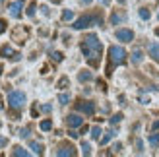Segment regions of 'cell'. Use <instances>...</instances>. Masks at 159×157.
Masks as SVG:
<instances>
[{
  "label": "cell",
  "mask_w": 159,
  "mask_h": 157,
  "mask_svg": "<svg viewBox=\"0 0 159 157\" xmlns=\"http://www.w3.org/2000/svg\"><path fill=\"white\" fill-rule=\"evenodd\" d=\"M82 52L85 60L89 62L93 68L99 66V60H101V52H103V45L99 41V37L95 33H87L84 39H82Z\"/></svg>",
  "instance_id": "1"
},
{
  "label": "cell",
  "mask_w": 159,
  "mask_h": 157,
  "mask_svg": "<svg viewBox=\"0 0 159 157\" xmlns=\"http://www.w3.org/2000/svg\"><path fill=\"white\" fill-rule=\"evenodd\" d=\"M91 25H103V18L101 14H85L82 18H78L74 21V29H85V27H91Z\"/></svg>",
  "instance_id": "2"
},
{
  "label": "cell",
  "mask_w": 159,
  "mask_h": 157,
  "mask_svg": "<svg viewBox=\"0 0 159 157\" xmlns=\"http://www.w3.org/2000/svg\"><path fill=\"white\" fill-rule=\"evenodd\" d=\"M109 58H111V64H115V66L124 64L126 62V51L118 45H113V47H109Z\"/></svg>",
  "instance_id": "3"
},
{
  "label": "cell",
  "mask_w": 159,
  "mask_h": 157,
  "mask_svg": "<svg viewBox=\"0 0 159 157\" xmlns=\"http://www.w3.org/2000/svg\"><path fill=\"white\" fill-rule=\"evenodd\" d=\"M8 105H10V109H21L23 105H25V93L23 91H10L8 93Z\"/></svg>",
  "instance_id": "4"
},
{
  "label": "cell",
  "mask_w": 159,
  "mask_h": 157,
  "mask_svg": "<svg viewBox=\"0 0 159 157\" xmlns=\"http://www.w3.org/2000/svg\"><path fill=\"white\" fill-rule=\"evenodd\" d=\"M76 111L91 116L95 113V103H91V101H78V103H76Z\"/></svg>",
  "instance_id": "5"
},
{
  "label": "cell",
  "mask_w": 159,
  "mask_h": 157,
  "mask_svg": "<svg viewBox=\"0 0 159 157\" xmlns=\"http://www.w3.org/2000/svg\"><path fill=\"white\" fill-rule=\"evenodd\" d=\"M0 56H4V58H10V60H14V62H18L20 58H21V54L20 52H16L10 45H4L2 49H0Z\"/></svg>",
  "instance_id": "6"
},
{
  "label": "cell",
  "mask_w": 159,
  "mask_h": 157,
  "mask_svg": "<svg viewBox=\"0 0 159 157\" xmlns=\"http://www.w3.org/2000/svg\"><path fill=\"white\" fill-rule=\"evenodd\" d=\"M116 39L118 41H122V43H130V41H134V31H130V29H116Z\"/></svg>",
  "instance_id": "7"
},
{
  "label": "cell",
  "mask_w": 159,
  "mask_h": 157,
  "mask_svg": "<svg viewBox=\"0 0 159 157\" xmlns=\"http://www.w3.org/2000/svg\"><path fill=\"white\" fill-rule=\"evenodd\" d=\"M66 124H68L70 128H80L84 124V119L80 114H68L66 116Z\"/></svg>",
  "instance_id": "8"
},
{
  "label": "cell",
  "mask_w": 159,
  "mask_h": 157,
  "mask_svg": "<svg viewBox=\"0 0 159 157\" xmlns=\"http://www.w3.org/2000/svg\"><path fill=\"white\" fill-rule=\"evenodd\" d=\"M57 155L58 157H74L76 150H74V146H62L60 150H57Z\"/></svg>",
  "instance_id": "9"
},
{
  "label": "cell",
  "mask_w": 159,
  "mask_h": 157,
  "mask_svg": "<svg viewBox=\"0 0 159 157\" xmlns=\"http://www.w3.org/2000/svg\"><path fill=\"white\" fill-rule=\"evenodd\" d=\"M21 6H23V0H18V2H12L10 6H8V10H10V14L14 16V18H20L21 16Z\"/></svg>",
  "instance_id": "10"
},
{
  "label": "cell",
  "mask_w": 159,
  "mask_h": 157,
  "mask_svg": "<svg viewBox=\"0 0 159 157\" xmlns=\"http://www.w3.org/2000/svg\"><path fill=\"white\" fill-rule=\"evenodd\" d=\"M12 37H14V41H18V43H25V37H27V29L25 27H18L12 33Z\"/></svg>",
  "instance_id": "11"
},
{
  "label": "cell",
  "mask_w": 159,
  "mask_h": 157,
  "mask_svg": "<svg viewBox=\"0 0 159 157\" xmlns=\"http://www.w3.org/2000/svg\"><path fill=\"white\" fill-rule=\"evenodd\" d=\"M149 56L159 64V43H152V45H149Z\"/></svg>",
  "instance_id": "12"
},
{
  "label": "cell",
  "mask_w": 159,
  "mask_h": 157,
  "mask_svg": "<svg viewBox=\"0 0 159 157\" xmlns=\"http://www.w3.org/2000/svg\"><path fill=\"white\" fill-rule=\"evenodd\" d=\"M29 147L33 150V153H37V155H43V144H39V142H29Z\"/></svg>",
  "instance_id": "13"
},
{
  "label": "cell",
  "mask_w": 159,
  "mask_h": 157,
  "mask_svg": "<svg viewBox=\"0 0 159 157\" xmlns=\"http://www.w3.org/2000/svg\"><path fill=\"white\" fill-rule=\"evenodd\" d=\"M115 134H116L115 130H109V132H105V136H103V138H99V142H101V146H105L107 142H111V140L115 138Z\"/></svg>",
  "instance_id": "14"
},
{
  "label": "cell",
  "mask_w": 159,
  "mask_h": 157,
  "mask_svg": "<svg viewBox=\"0 0 159 157\" xmlns=\"http://www.w3.org/2000/svg\"><path fill=\"white\" fill-rule=\"evenodd\" d=\"M126 20V16L124 14H113V16H111V23H113V25H118V23H120V21H124Z\"/></svg>",
  "instance_id": "15"
},
{
  "label": "cell",
  "mask_w": 159,
  "mask_h": 157,
  "mask_svg": "<svg viewBox=\"0 0 159 157\" xmlns=\"http://www.w3.org/2000/svg\"><path fill=\"white\" fill-rule=\"evenodd\" d=\"M91 78H93V76H91L89 70H82V72L78 74V80H80V82H89Z\"/></svg>",
  "instance_id": "16"
},
{
  "label": "cell",
  "mask_w": 159,
  "mask_h": 157,
  "mask_svg": "<svg viewBox=\"0 0 159 157\" xmlns=\"http://www.w3.org/2000/svg\"><path fill=\"white\" fill-rule=\"evenodd\" d=\"M12 155H16V157H27L29 153L23 150L21 146H16V147H14V151H12Z\"/></svg>",
  "instance_id": "17"
},
{
  "label": "cell",
  "mask_w": 159,
  "mask_h": 157,
  "mask_svg": "<svg viewBox=\"0 0 159 157\" xmlns=\"http://www.w3.org/2000/svg\"><path fill=\"white\" fill-rule=\"evenodd\" d=\"M142 58H144V54H142V51H140V49H136V51L132 52V62H134V64H140Z\"/></svg>",
  "instance_id": "18"
},
{
  "label": "cell",
  "mask_w": 159,
  "mask_h": 157,
  "mask_svg": "<svg viewBox=\"0 0 159 157\" xmlns=\"http://www.w3.org/2000/svg\"><path fill=\"white\" fill-rule=\"evenodd\" d=\"M39 126H41V130H43V132H49V130H52V120H51V119L41 120V124H39Z\"/></svg>",
  "instance_id": "19"
},
{
  "label": "cell",
  "mask_w": 159,
  "mask_h": 157,
  "mask_svg": "<svg viewBox=\"0 0 159 157\" xmlns=\"http://www.w3.org/2000/svg\"><path fill=\"white\" fill-rule=\"evenodd\" d=\"M68 83H70V80H68L66 76H62L60 80H58V83H57V87H58V89H66V87H68Z\"/></svg>",
  "instance_id": "20"
},
{
  "label": "cell",
  "mask_w": 159,
  "mask_h": 157,
  "mask_svg": "<svg viewBox=\"0 0 159 157\" xmlns=\"http://www.w3.org/2000/svg\"><path fill=\"white\" fill-rule=\"evenodd\" d=\"M149 146L159 147V132H157V134H149Z\"/></svg>",
  "instance_id": "21"
},
{
  "label": "cell",
  "mask_w": 159,
  "mask_h": 157,
  "mask_svg": "<svg viewBox=\"0 0 159 157\" xmlns=\"http://www.w3.org/2000/svg\"><path fill=\"white\" fill-rule=\"evenodd\" d=\"M101 134H103V132H101L99 126H93V128H91V138H93V140H99Z\"/></svg>",
  "instance_id": "22"
},
{
  "label": "cell",
  "mask_w": 159,
  "mask_h": 157,
  "mask_svg": "<svg viewBox=\"0 0 159 157\" xmlns=\"http://www.w3.org/2000/svg\"><path fill=\"white\" fill-rule=\"evenodd\" d=\"M82 153L84 155H91V146L87 142H82Z\"/></svg>",
  "instance_id": "23"
},
{
  "label": "cell",
  "mask_w": 159,
  "mask_h": 157,
  "mask_svg": "<svg viewBox=\"0 0 159 157\" xmlns=\"http://www.w3.org/2000/svg\"><path fill=\"white\" fill-rule=\"evenodd\" d=\"M138 14H140V18H142V20H149V10H148V8H140Z\"/></svg>",
  "instance_id": "24"
},
{
  "label": "cell",
  "mask_w": 159,
  "mask_h": 157,
  "mask_svg": "<svg viewBox=\"0 0 159 157\" xmlns=\"http://www.w3.org/2000/svg\"><path fill=\"white\" fill-rule=\"evenodd\" d=\"M35 10H37V4H35V2H31L29 8H27V16H29V18H33V16H35Z\"/></svg>",
  "instance_id": "25"
},
{
  "label": "cell",
  "mask_w": 159,
  "mask_h": 157,
  "mask_svg": "<svg viewBox=\"0 0 159 157\" xmlns=\"http://www.w3.org/2000/svg\"><path fill=\"white\" fill-rule=\"evenodd\" d=\"M51 56H52V60H54V62H62V58H64V54H62V52H58V51H54V52L51 54Z\"/></svg>",
  "instance_id": "26"
},
{
  "label": "cell",
  "mask_w": 159,
  "mask_h": 157,
  "mask_svg": "<svg viewBox=\"0 0 159 157\" xmlns=\"http://www.w3.org/2000/svg\"><path fill=\"white\" fill-rule=\"evenodd\" d=\"M58 101H60V105H68V103H70V95H66V93H60Z\"/></svg>",
  "instance_id": "27"
},
{
  "label": "cell",
  "mask_w": 159,
  "mask_h": 157,
  "mask_svg": "<svg viewBox=\"0 0 159 157\" xmlns=\"http://www.w3.org/2000/svg\"><path fill=\"white\" fill-rule=\"evenodd\" d=\"M120 120H122V114H120V113H116V114L111 116V124H118Z\"/></svg>",
  "instance_id": "28"
},
{
  "label": "cell",
  "mask_w": 159,
  "mask_h": 157,
  "mask_svg": "<svg viewBox=\"0 0 159 157\" xmlns=\"http://www.w3.org/2000/svg\"><path fill=\"white\" fill-rule=\"evenodd\" d=\"M72 18H74V12H70V10H64V12H62V20H64V21L72 20Z\"/></svg>",
  "instance_id": "29"
},
{
  "label": "cell",
  "mask_w": 159,
  "mask_h": 157,
  "mask_svg": "<svg viewBox=\"0 0 159 157\" xmlns=\"http://www.w3.org/2000/svg\"><path fill=\"white\" fill-rule=\"evenodd\" d=\"M29 132H31L29 128H21L20 130V138H29Z\"/></svg>",
  "instance_id": "30"
},
{
  "label": "cell",
  "mask_w": 159,
  "mask_h": 157,
  "mask_svg": "<svg viewBox=\"0 0 159 157\" xmlns=\"http://www.w3.org/2000/svg\"><path fill=\"white\" fill-rule=\"evenodd\" d=\"M97 85H99V89H101L103 93H105V91H107V83H105V82H103V80H97Z\"/></svg>",
  "instance_id": "31"
},
{
  "label": "cell",
  "mask_w": 159,
  "mask_h": 157,
  "mask_svg": "<svg viewBox=\"0 0 159 157\" xmlns=\"http://www.w3.org/2000/svg\"><path fill=\"white\" fill-rule=\"evenodd\" d=\"M6 146H8V138L0 136V147H6Z\"/></svg>",
  "instance_id": "32"
},
{
  "label": "cell",
  "mask_w": 159,
  "mask_h": 157,
  "mask_svg": "<svg viewBox=\"0 0 159 157\" xmlns=\"http://www.w3.org/2000/svg\"><path fill=\"white\" fill-rule=\"evenodd\" d=\"M4 31H6V21H4V20H0V35H2Z\"/></svg>",
  "instance_id": "33"
},
{
  "label": "cell",
  "mask_w": 159,
  "mask_h": 157,
  "mask_svg": "<svg viewBox=\"0 0 159 157\" xmlns=\"http://www.w3.org/2000/svg\"><path fill=\"white\" fill-rule=\"evenodd\" d=\"M41 109H43V113H51V111H52V107H51V105H43Z\"/></svg>",
  "instance_id": "34"
},
{
  "label": "cell",
  "mask_w": 159,
  "mask_h": 157,
  "mask_svg": "<svg viewBox=\"0 0 159 157\" xmlns=\"http://www.w3.org/2000/svg\"><path fill=\"white\" fill-rule=\"evenodd\" d=\"M136 147H138V151H140V153H142V151H144V144H142V142H140V140H138V142H136Z\"/></svg>",
  "instance_id": "35"
},
{
  "label": "cell",
  "mask_w": 159,
  "mask_h": 157,
  "mask_svg": "<svg viewBox=\"0 0 159 157\" xmlns=\"http://www.w3.org/2000/svg\"><path fill=\"white\" fill-rule=\"evenodd\" d=\"M155 130H159V120H155V122L152 124V132H155Z\"/></svg>",
  "instance_id": "36"
},
{
  "label": "cell",
  "mask_w": 159,
  "mask_h": 157,
  "mask_svg": "<svg viewBox=\"0 0 159 157\" xmlns=\"http://www.w3.org/2000/svg\"><path fill=\"white\" fill-rule=\"evenodd\" d=\"M68 136H70V138H74V140H76V138H78L80 134H78V132H74V130H70V132H68Z\"/></svg>",
  "instance_id": "37"
},
{
  "label": "cell",
  "mask_w": 159,
  "mask_h": 157,
  "mask_svg": "<svg viewBox=\"0 0 159 157\" xmlns=\"http://www.w3.org/2000/svg\"><path fill=\"white\" fill-rule=\"evenodd\" d=\"M120 150H122V146H120V144H115V146H113V151H116V153H118Z\"/></svg>",
  "instance_id": "38"
},
{
  "label": "cell",
  "mask_w": 159,
  "mask_h": 157,
  "mask_svg": "<svg viewBox=\"0 0 159 157\" xmlns=\"http://www.w3.org/2000/svg\"><path fill=\"white\" fill-rule=\"evenodd\" d=\"M99 2H101L103 6H109V2H111V0H99Z\"/></svg>",
  "instance_id": "39"
},
{
  "label": "cell",
  "mask_w": 159,
  "mask_h": 157,
  "mask_svg": "<svg viewBox=\"0 0 159 157\" xmlns=\"http://www.w3.org/2000/svg\"><path fill=\"white\" fill-rule=\"evenodd\" d=\"M82 2H84V4H89V2H91V0H82Z\"/></svg>",
  "instance_id": "40"
},
{
  "label": "cell",
  "mask_w": 159,
  "mask_h": 157,
  "mask_svg": "<svg viewBox=\"0 0 159 157\" xmlns=\"http://www.w3.org/2000/svg\"><path fill=\"white\" fill-rule=\"evenodd\" d=\"M0 74H2V64H0Z\"/></svg>",
  "instance_id": "41"
},
{
  "label": "cell",
  "mask_w": 159,
  "mask_h": 157,
  "mask_svg": "<svg viewBox=\"0 0 159 157\" xmlns=\"http://www.w3.org/2000/svg\"><path fill=\"white\" fill-rule=\"evenodd\" d=\"M157 18H159V14H157Z\"/></svg>",
  "instance_id": "42"
},
{
  "label": "cell",
  "mask_w": 159,
  "mask_h": 157,
  "mask_svg": "<svg viewBox=\"0 0 159 157\" xmlns=\"http://www.w3.org/2000/svg\"><path fill=\"white\" fill-rule=\"evenodd\" d=\"M0 2H2V0H0Z\"/></svg>",
  "instance_id": "43"
}]
</instances>
